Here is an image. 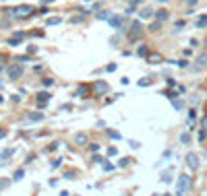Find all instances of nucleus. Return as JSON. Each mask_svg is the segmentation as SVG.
Segmentation results:
<instances>
[{
	"label": "nucleus",
	"instance_id": "obj_1",
	"mask_svg": "<svg viewBox=\"0 0 207 196\" xmlns=\"http://www.w3.org/2000/svg\"><path fill=\"white\" fill-rule=\"evenodd\" d=\"M188 188H191V178L186 176V174L178 176V182H176V196H184V192Z\"/></svg>",
	"mask_w": 207,
	"mask_h": 196
},
{
	"label": "nucleus",
	"instance_id": "obj_2",
	"mask_svg": "<svg viewBox=\"0 0 207 196\" xmlns=\"http://www.w3.org/2000/svg\"><path fill=\"white\" fill-rule=\"evenodd\" d=\"M6 75H8V81H17V79H21V76H23V66H19V64L8 66L6 68Z\"/></svg>",
	"mask_w": 207,
	"mask_h": 196
},
{
	"label": "nucleus",
	"instance_id": "obj_3",
	"mask_svg": "<svg viewBox=\"0 0 207 196\" xmlns=\"http://www.w3.org/2000/svg\"><path fill=\"white\" fill-rule=\"evenodd\" d=\"M141 23L139 21H133V25H131V31H129V41H137L139 37H141Z\"/></svg>",
	"mask_w": 207,
	"mask_h": 196
},
{
	"label": "nucleus",
	"instance_id": "obj_4",
	"mask_svg": "<svg viewBox=\"0 0 207 196\" xmlns=\"http://www.w3.org/2000/svg\"><path fill=\"white\" fill-rule=\"evenodd\" d=\"M31 13H33V6H31V4H21V6L8 10V14H19V17H23V14H31Z\"/></svg>",
	"mask_w": 207,
	"mask_h": 196
},
{
	"label": "nucleus",
	"instance_id": "obj_5",
	"mask_svg": "<svg viewBox=\"0 0 207 196\" xmlns=\"http://www.w3.org/2000/svg\"><path fill=\"white\" fill-rule=\"evenodd\" d=\"M108 89L110 87H108V83L106 81H95L93 83V93H95L97 97H99V95H106L108 93Z\"/></svg>",
	"mask_w": 207,
	"mask_h": 196
},
{
	"label": "nucleus",
	"instance_id": "obj_6",
	"mask_svg": "<svg viewBox=\"0 0 207 196\" xmlns=\"http://www.w3.org/2000/svg\"><path fill=\"white\" fill-rule=\"evenodd\" d=\"M186 165L193 169V171H197V169H199V157L195 155V153H188V155H186Z\"/></svg>",
	"mask_w": 207,
	"mask_h": 196
},
{
	"label": "nucleus",
	"instance_id": "obj_7",
	"mask_svg": "<svg viewBox=\"0 0 207 196\" xmlns=\"http://www.w3.org/2000/svg\"><path fill=\"white\" fill-rule=\"evenodd\" d=\"M108 25H110L112 29H120L122 27V17H120V14H112L110 21H108Z\"/></svg>",
	"mask_w": 207,
	"mask_h": 196
},
{
	"label": "nucleus",
	"instance_id": "obj_8",
	"mask_svg": "<svg viewBox=\"0 0 207 196\" xmlns=\"http://www.w3.org/2000/svg\"><path fill=\"white\" fill-rule=\"evenodd\" d=\"M203 68H207V54H201L195 64V70H203Z\"/></svg>",
	"mask_w": 207,
	"mask_h": 196
},
{
	"label": "nucleus",
	"instance_id": "obj_9",
	"mask_svg": "<svg viewBox=\"0 0 207 196\" xmlns=\"http://www.w3.org/2000/svg\"><path fill=\"white\" fill-rule=\"evenodd\" d=\"M27 120L29 122H41V120H44V114H41V112H29Z\"/></svg>",
	"mask_w": 207,
	"mask_h": 196
},
{
	"label": "nucleus",
	"instance_id": "obj_10",
	"mask_svg": "<svg viewBox=\"0 0 207 196\" xmlns=\"http://www.w3.org/2000/svg\"><path fill=\"white\" fill-rule=\"evenodd\" d=\"M75 145H87V134H83V132L75 134Z\"/></svg>",
	"mask_w": 207,
	"mask_h": 196
},
{
	"label": "nucleus",
	"instance_id": "obj_11",
	"mask_svg": "<svg viewBox=\"0 0 207 196\" xmlns=\"http://www.w3.org/2000/svg\"><path fill=\"white\" fill-rule=\"evenodd\" d=\"M155 19H158L159 23H162V21H166V19H168V10H164V8H159L158 13H155Z\"/></svg>",
	"mask_w": 207,
	"mask_h": 196
},
{
	"label": "nucleus",
	"instance_id": "obj_12",
	"mask_svg": "<svg viewBox=\"0 0 207 196\" xmlns=\"http://www.w3.org/2000/svg\"><path fill=\"white\" fill-rule=\"evenodd\" d=\"M48 99H50V93H46V91L37 95V101H40V105H44V103L48 101Z\"/></svg>",
	"mask_w": 207,
	"mask_h": 196
},
{
	"label": "nucleus",
	"instance_id": "obj_13",
	"mask_svg": "<svg viewBox=\"0 0 207 196\" xmlns=\"http://www.w3.org/2000/svg\"><path fill=\"white\" fill-rule=\"evenodd\" d=\"M197 27H199V29L207 27V14H203V17H199V19H197Z\"/></svg>",
	"mask_w": 207,
	"mask_h": 196
},
{
	"label": "nucleus",
	"instance_id": "obj_14",
	"mask_svg": "<svg viewBox=\"0 0 207 196\" xmlns=\"http://www.w3.org/2000/svg\"><path fill=\"white\" fill-rule=\"evenodd\" d=\"M108 136H110L112 141H120V134H118L116 130H112V128H108Z\"/></svg>",
	"mask_w": 207,
	"mask_h": 196
},
{
	"label": "nucleus",
	"instance_id": "obj_15",
	"mask_svg": "<svg viewBox=\"0 0 207 196\" xmlns=\"http://www.w3.org/2000/svg\"><path fill=\"white\" fill-rule=\"evenodd\" d=\"M149 17H153V10H149V8L141 10V19H149Z\"/></svg>",
	"mask_w": 207,
	"mask_h": 196
},
{
	"label": "nucleus",
	"instance_id": "obj_16",
	"mask_svg": "<svg viewBox=\"0 0 207 196\" xmlns=\"http://www.w3.org/2000/svg\"><path fill=\"white\" fill-rule=\"evenodd\" d=\"M110 17H112V14H110V13H106V10H102V13L97 14V19H102V21H110Z\"/></svg>",
	"mask_w": 207,
	"mask_h": 196
},
{
	"label": "nucleus",
	"instance_id": "obj_17",
	"mask_svg": "<svg viewBox=\"0 0 207 196\" xmlns=\"http://www.w3.org/2000/svg\"><path fill=\"white\" fill-rule=\"evenodd\" d=\"M180 142H182V145H188V142H191V134H180Z\"/></svg>",
	"mask_w": 207,
	"mask_h": 196
},
{
	"label": "nucleus",
	"instance_id": "obj_18",
	"mask_svg": "<svg viewBox=\"0 0 207 196\" xmlns=\"http://www.w3.org/2000/svg\"><path fill=\"white\" fill-rule=\"evenodd\" d=\"M147 60L151 62V64H155V62H159V60H162V56H159V54H151L149 58H147Z\"/></svg>",
	"mask_w": 207,
	"mask_h": 196
},
{
	"label": "nucleus",
	"instance_id": "obj_19",
	"mask_svg": "<svg viewBox=\"0 0 207 196\" xmlns=\"http://www.w3.org/2000/svg\"><path fill=\"white\" fill-rule=\"evenodd\" d=\"M159 27H162V23H159V21H155V23H151V25H149V31H158Z\"/></svg>",
	"mask_w": 207,
	"mask_h": 196
},
{
	"label": "nucleus",
	"instance_id": "obj_20",
	"mask_svg": "<svg viewBox=\"0 0 207 196\" xmlns=\"http://www.w3.org/2000/svg\"><path fill=\"white\" fill-rule=\"evenodd\" d=\"M137 54H139V56H147V46H139Z\"/></svg>",
	"mask_w": 207,
	"mask_h": 196
},
{
	"label": "nucleus",
	"instance_id": "obj_21",
	"mask_svg": "<svg viewBox=\"0 0 207 196\" xmlns=\"http://www.w3.org/2000/svg\"><path fill=\"white\" fill-rule=\"evenodd\" d=\"M19 41H21V37H17V35H15L13 39H8V46H19Z\"/></svg>",
	"mask_w": 207,
	"mask_h": 196
},
{
	"label": "nucleus",
	"instance_id": "obj_22",
	"mask_svg": "<svg viewBox=\"0 0 207 196\" xmlns=\"http://www.w3.org/2000/svg\"><path fill=\"white\" fill-rule=\"evenodd\" d=\"M60 23V17H52V19H48V25H58Z\"/></svg>",
	"mask_w": 207,
	"mask_h": 196
},
{
	"label": "nucleus",
	"instance_id": "obj_23",
	"mask_svg": "<svg viewBox=\"0 0 207 196\" xmlns=\"http://www.w3.org/2000/svg\"><path fill=\"white\" fill-rule=\"evenodd\" d=\"M23 174H25V169H17V174H15V180L19 182L21 178H23Z\"/></svg>",
	"mask_w": 207,
	"mask_h": 196
},
{
	"label": "nucleus",
	"instance_id": "obj_24",
	"mask_svg": "<svg viewBox=\"0 0 207 196\" xmlns=\"http://www.w3.org/2000/svg\"><path fill=\"white\" fill-rule=\"evenodd\" d=\"M85 93H87V89H85V87H79V89H77V95H79V97H85Z\"/></svg>",
	"mask_w": 207,
	"mask_h": 196
},
{
	"label": "nucleus",
	"instance_id": "obj_25",
	"mask_svg": "<svg viewBox=\"0 0 207 196\" xmlns=\"http://www.w3.org/2000/svg\"><path fill=\"white\" fill-rule=\"evenodd\" d=\"M129 161H131V159H120V163H118V165H120V167H124V165H129Z\"/></svg>",
	"mask_w": 207,
	"mask_h": 196
},
{
	"label": "nucleus",
	"instance_id": "obj_26",
	"mask_svg": "<svg viewBox=\"0 0 207 196\" xmlns=\"http://www.w3.org/2000/svg\"><path fill=\"white\" fill-rule=\"evenodd\" d=\"M104 169H106V171H112V169H114V165H110V163H104Z\"/></svg>",
	"mask_w": 207,
	"mask_h": 196
},
{
	"label": "nucleus",
	"instance_id": "obj_27",
	"mask_svg": "<svg viewBox=\"0 0 207 196\" xmlns=\"http://www.w3.org/2000/svg\"><path fill=\"white\" fill-rule=\"evenodd\" d=\"M52 83H54L52 79H44V85H46V87H52Z\"/></svg>",
	"mask_w": 207,
	"mask_h": 196
},
{
	"label": "nucleus",
	"instance_id": "obj_28",
	"mask_svg": "<svg viewBox=\"0 0 207 196\" xmlns=\"http://www.w3.org/2000/svg\"><path fill=\"white\" fill-rule=\"evenodd\" d=\"M129 145H131L133 149H139V147H141V145H139V142H137V141H131V142H129Z\"/></svg>",
	"mask_w": 207,
	"mask_h": 196
},
{
	"label": "nucleus",
	"instance_id": "obj_29",
	"mask_svg": "<svg viewBox=\"0 0 207 196\" xmlns=\"http://www.w3.org/2000/svg\"><path fill=\"white\" fill-rule=\"evenodd\" d=\"M60 163H62V159H54V161H52V167H58Z\"/></svg>",
	"mask_w": 207,
	"mask_h": 196
},
{
	"label": "nucleus",
	"instance_id": "obj_30",
	"mask_svg": "<svg viewBox=\"0 0 207 196\" xmlns=\"http://www.w3.org/2000/svg\"><path fill=\"white\" fill-rule=\"evenodd\" d=\"M174 109H182V101H174Z\"/></svg>",
	"mask_w": 207,
	"mask_h": 196
},
{
	"label": "nucleus",
	"instance_id": "obj_31",
	"mask_svg": "<svg viewBox=\"0 0 207 196\" xmlns=\"http://www.w3.org/2000/svg\"><path fill=\"white\" fill-rule=\"evenodd\" d=\"M184 27V21H176V29H182Z\"/></svg>",
	"mask_w": 207,
	"mask_h": 196
},
{
	"label": "nucleus",
	"instance_id": "obj_32",
	"mask_svg": "<svg viewBox=\"0 0 207 196\" xmlns=\"http://www.w3.org/2000/svg\"><path fill=\"white\" fill-rule=\"evenodd\" d=\"M108 155H110V157L116 155V149H114V147H110V149H108Z\"/></svg>",
	"mask_w": 207,
	"mask_h": 196
},
{
	"label": "nucleus",
	"instance_id": "obj_33",
	"mask_svg": "<svg viewBox=\"0 0 207 196\" xmlns=\"http://www.w3.org/2000/svg\"><path fill=\"white\" fill-rule=\"evenodd\" d=\"M201 126H203V130H207V118H203V120H201Z\"/></svg>",
	"mask_w": 207,
	"mask_h": 196
},
{
	"label": "nucleus",
	"instance_id": "obj_34",
	"mask_svg": "<svg viewBox=\"0 0 207 196\" xmlns=\"http://www.w3.org/2000/svg\"><path fill=\"white\" fill-rule=\"evenodd\" d=\"M129 2H131L133 6H135V4H139V2H143V0H129Z\"/></svg>",
	"mask_w": 207,
	"mask_h": 196
},
{
	"label": "nucleus",
	"instance_id": "obj_35",
	"mask_svg": "<svg viewBox=\"0 0 207 196\" xmlns=\"http://www.w3.org/2000/svg\"><path fill=\"white\" fill-rule=\"evenodd\" d=\"M6 136V130H0V138H4Z\"/></svg>",
	"mask_w": 207,
	"mask_h": 196
},
{
	"label": "nucleus",
	"instance_id": "obj_36",
	"mask_svg": "<svg viewBox=\"0 0 207 196\" xmlns=\"http://www.w3.org/2000/svg\"><path fill=\"white\" fill-rule=\"evenodd\" d=\"M50 2H54V0H41V4H50Z\"/></svg>",
	"mask_w": 207,
	"mask_h": 196
},
{
	"label": "nucleus",
	"instance_id": "obj_37",
	"mask_svg": "<svg viewBox=\"0 0 207 196\" xmlns=\"http://www.w3.org/2000/svg\"><path fill=\"white\" fill-rule=\"evenodd\" d=\"M186 2H188L191 6H193V4H197V0H186Z\"/></svg>",
	"mask_w": 207,
	"mask_h": 196
},
{
	"label": "nucleus",
	"instance_id": "obj_38",
	"mask_svg": "<svg viewBox=\"0 0 207 196\" xmlns=\"http://www.w3.org/2000/svg\"><path fill=\"white\" fill-rule=\"evenodd\" d=\"M159 2H166V0H159Z\"/></svg>",
	"mask_w": 207,
	"mask_h": 196
},
{
	"label": "nucleus",
	"instance_id": "obj_39",
	"mask_svg": "<svg viewBox=\"0 0 207 196\" xmlns=\"http://www.w3.org/2000/svg\"><path fill=\"white\" fill-rule=\"evenodd\" d=\"M205 43H207V37H205Z\"/></svg>",
	"mask_w": 207,
	"mask_h": 196
},
{
	"label": "nucleus",
	"instance_id": "obj_40",
	"mask_svg": "<svg viewBox=\"0 0 207 196\" xmlns=\"http://www.w3.org/2000/svg\"><path fill=\"white\" fill-rule=\"evenodd\" d=\"M0 70H2V66H0Z\"/></svg>",
	"mask_w": 207,
	"mask_h": 196
}]
</instances>
